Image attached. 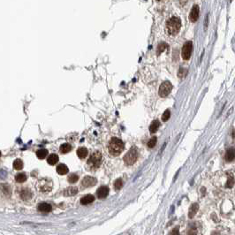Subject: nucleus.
I'll return each instance as SVG.
<instances>
[{"mask_svg":"<svg viewBox=\"0 0 235 235\" xmlns=\"http://www.w3.org/2000/svg\"><path fill=\"white\" fill-rule=\"evenodd\" d=\"M79 179V176L77 174H71L69 177H68V182L71 183V184H74V183H76Z\"/></svg>","mask_w":235,"mask_h":235,"instance_id":"27","label":"nucleus"},{"mask_svg":"<svg viewBox=\"0 0 235 235\" xmlns=\"http://www.w3.org/2000/svg\"><path fill=\"white\" fill-rule=\"evenodd\" d=\"M47 162L50 165H54L56 164L58 162V156L56 155V154H52V155H49L47 158Z\"/></svg>","mask_w":235,"mask_h":235,"instance_id":"16","label":"nucleus"},{"mask_svg":"<svg viewBox=\"0 0 235 235\" xmlns=\"http://www.w3.org/2000/svg\"><path fill=\"white\" fill-rule=\"evenodd\" d=\"M168 48V45L164 43H161L158 46H157V55H160L163 52H164V50Z\"/></svg>","mask_w":235,"mask_h":235,"instance_id":"24","label":"nucleus"},{"mask_svg":"<svg viewBox=\"0 0 235 235\" xmlns=\"http://www.w3.org/2000/svg\"><path fill=\"white\" fill-rule=\"evenodd\" d=\"M232 186H233V179L232 178V179H228V181H227V185H226V187H227V188H232Z\"/></svg>","mask_w":235,"mask_h":235,"instance_id":"30","label":"nucleus"},{"mask_svg":"<svg viewBox=\"0 0 235 235\" xmlns=\"http://www.w3.org/2000/svg\"><path fill=\"white\" fill-rule=\"evenodd\" d=\"M88 153H89V151L86 148H80L77 150V156L81 159L86 158L88 156Z\"/></svg>","mask_w":235,"mask_h":235,"instance_id":"15","label":"nucleus"},{"mask_svg":"<svg viewBox=\"0 0 235 235\" xmlns=\"http://www.w3.org/2000/svg\"><path fill=\"white\" fill-rule=\"evenodd\" d=\"M122 187H123V181H122L121 179H117V180L114 182V188H115L116 190H120Z\"/></svg>","mask_w":235,"mask_h":235,"instance_id":"25","label":"nucleus"},{"mask_svg":"<svg viewBox=\"0 0 235 235\" xmlns=\"http://www.w3.org/2000/svg\"><path fill=\"white\" fill-rule=\"evenodd\" d=\"M102 162H103V155L101 154V152H99V151H95V152L91 154V156L89 157L87 162L89 170L90 171L96 170L100 166V164H102Z\"/></svg>","mask_w":235,"mask_h":235,"instance_id":"3","label":"nucleus"},{"mask_svg":"<svg viewBox=\"0 0 235 235\" xmlns=\"http://www.w3.org/2000/svg\"><path fill=\"white\" fill-rule=\"evenodd\" d=\"M198 210H199V205H198L197 203H194V204H192V205L190 206V208H189V211H188V216H189L190 218H193V217H194V216L196 215V213H197Z\"/></svg>","mask_w":235,"mask_h":235,"instance_id":"12","label":"nucleus"},{"mask_svg":"<svg viewBox=\"0 0 235 235\" xmlns=\"http://www.w3.org/2000/svg\"><path fill=\"white\" fill-rule=\"evenodd\" d=\"M72 150V146L69 143H64L60 146V151L63 154L68 153Z\"/></svg>","mask_w":235,"mask_h":235,"instance_id":"19","label":"nucleus"},{"mask_svg":"<svg viewBox=\"0 0 235 235\" xmlns=\"http://www.w3.org/2000/svg\"><path fill=\"white\" fill-rule=\"evenodd\" d=\"M68 172H69L68 167L64 164H60L57 166V172L60 175H65L66 173H68Z\"/></svg>","mask_w":235,"mask_h":235,"instance_id":"11","label":"nucleus"},{"mask_svg":"<svg viewBox=\"0 0 235 235\" xmlns=\"http://www.w3.org/2000/svg\"><path fill=\"white\" fill-rule=\"evenodd\" d=\"M181 27L180 20L177 17H172V18L168 20L166 22V31L169 36H176L179 32Z\"/></svg>","mask_w":235,"mask_h":235,"instance_id":"2","label":"nucleus"},{"mask_svg":"<svg viewBox=\"0 0 235 235\" xmlns=\"http://www.w3.org/2000/svg\"><path fill=\"white\" fill-rule=\"evenodd\" d=\"M78 193V188L76 187H70L68 188H66L64 191V194L65 196H72V195H75Z\"/></svg>","mask_w":235,"mask_h":235,"instance_id":"13","label":"nucleus"},{"mask_svg":"<svg viewBox=\"0 0 235 235\" xmlns=\"http://www.w3.org/2000/svg\"><path fill=\"white\" fill-rule=\"evenodd\" d=\"M0 157H1V152H0Z\"/></svg>","mask_w":235,"mask_h":235,"instance_id":"31","label":"nucleus"},{"mask_svg":"<svg viewBox=\"0 0 235 235\" xmlns=\"http://www.w3.org/2000/svg\"><path fill=\"white\" fill-rule=\"evenodd\" d=\"M186 74H187V71L185 70V69H180L179 71V78H183L185 75H186Z\"/></svg>","mask_w":235,"mask_h":235,"instance_id":"29","label":"nucleus"},{"mask_svg":"<svg viewBox=\"0 0 235 235\" xmlns=\"http://www.w3.org/2000/svg\"><path fill=\"white\" fill-rule=\"evenodd\" d=\"M36 156L39 159H43L48 156V150L47 149H39L36 151Z\"/></svg>","mask_w":235,"mask_h":235,"instance_id":"20","label":"nucleus"},{"mask_svg":"<svg viewBox=\"0 0 235 235\" xmlns=\"http://www.w3.org/2000/svg\"><path fill=\"white\" fill-rule=\"evenodd\" d=\"M82 186L84 188H90L96 184V179L91 176H86L82 180Z\"/></svg>","mask_w":235,"mask_h":235,"instance_id":"7","label":"nucleus"},{"mask_svg":"<svg viewBox=\"0 0 235 235\" xmlns=\"http://www.w3.org/2000/svg\"><path fill=\"white\" fill-rule=\"evenodd\" d=\"M13 168L15 170H21L23 168V162L21 159H16L13 163Z\"/></svg>","mask_w":235,"mask_h":235,"instance_id":"21","label":"nucleus"},{"mask_svg":"<svg viewBox=\"0 0 235 235\" xmlns=\"http://www.w3.org/2000/svg\"><path fill=\"white\" fill-rule=\"evenodd\" d=\"M157 1H159V0H157Z\"/></svg>","mask_w":235,"mask_h":235,"instance_id":"32","label":"nucleus"},{"mask_svg":"<svg viewBox=\"0 0 235 235\" xmlns=\"http://www.w3.org/2000/svg\"><path fill=\"white\" fill-rule=\"evenodd\" d=\"M15 179L18 183H23L27 180V175L25 173H19L16 175Z\"/></svg>","mask_w":235,"mask_h":235,"instance_id":"22","label":"nucleus"},{"mask_svg":"<svg viewBox=\"0 0 235 235\" xmlns=\"http://www.w3.org/2000/svg\"><path fill=\"white\" fill-rule=\"evenodd\" d=\"M159 126H160L159 121H158V120H154L152 123H151V125H150V126H149V131H150V133H156V132L158 130Z\"/></svg>","mask_w":235,"mask_h":235,"instance_id":"18","label":"nucleus"},{"mask_svg":"<svg viewBox=\"0 0 235 235\" xmlns=\"http://www.w3.org/2000/svg\"><path fill=\"white\" fill-rule=\"evenodd\" d=\"M109 188L107 187H101L97 189L96 191V195L99 199H104L106 198L107 195L109 194Z\"/></svg>","mask_w":235,"mask_h":235,"instance_id":"9","label":"nucleus"},{"mask_svg":"<svg viewBox=\"0 0 235 235\" xmlns=\"http://www.w3.org/2000/svg\"><path fill=\"white\" fill-rule=\"evenodd\" d=\"M124 148H125L124 142L121 140L114 137L109 142L108 150L111 155H112L113 157H118L122 153Z\"/></svg>","mask_w":235,"mask_h":235,"instance_id":"1","label":"nucleus"},{"mask_svg":"<svg viewBox=\"0 0 235 235\" xmlns=\"http://www.w3.org/2000/svg\"><path fill=\"white\" fill-rule=\"evenodd\" d=\"M193 50V43L191 41L187 42L182 48V58L184 60H188L191 57Z\"/></svg>","mask_w":235,"mask_h":235,"instance_id":"6","label":"nucleus"},{"mask_svg":"<svg viewBox=\"0 0 235 235\" xmlns=\"http://www.w3.org/2000/svg\"><path fill=\"white\" fill-rule=\"evenodd\" d=\"M199 12H200V9H199V6L198 5H194L191 12H190V14H189V20L190 21L192 22H195L198 18H199Z\"/></svg>","mask_w":235,"mask_h":235,"instance_id":"8","label":"nucleus"},{"mask_svg":"<svg viewBox=\"0 0 235 235\" xmlns=\"http://www.w3.org/2000/svg\"><path fill=\"white\" fill-rule=\"evenodd\" d=\"M31 193L27 190V189H24L21 192V197L23 199V200H28L31 198Z\"/></svg>","mask_w":235,"mask_h":235,"instance_id":"23","label":"nucleus"},{"mask_svg":"<svg viewBox=\"0 0 235 235\" xmlns=\"http://www.w3.org/2000/svg\"><path fill=\"white\" fill-rule=\"evenodd\" d=\"M157 137H152L148 142V147L150 148H152L156 146L157 144Z\"/></svg>","mask_w":235,"mask_h":235,"instance_id":"26","label":"nucleus"},{"mask_svg":"<svg viewBox=\"0 0 235 235\" xmlns=\"http://www.w3.org/2000/svg\"><path fill=\"white\" fill-rule=\"evenodd\" d=\"M170 117H171V111H170L169 110H166V111L164 112L163 116H162V120H163L164 122H165V121H167L168 120L170 119Z\"/></svg>","mask_w":235,"mask_h":235,"instance_id":"28","label":"nucleus"},{"mask_svg":"<svg viewBox=\"0 0 235 235\" xmlns=\"http://www.w3.org/2000/svg\"><path fill=\"white\" fill-rule=\"evenodd\" d=\"M225 160L227 162H232L233 159H234V148H229L227 151H226V154H225Z\"/></svg>","mask_w":235,"mask_h":235,"instance_id":"17","label":"nucleus"},{"mask_svg":"<svg viewBox=\"0 0 235 235\" xmlns=\"http://www.w3.org/2000/svg\"><path fill=\"white\" fill-rule=\"evenodd\" d=\"M38 210H40L41 212H45V213H48L52 210V206L48 203H40L38 205Z\"/></svg>","mask_w":235,"mask_h":235,"instance_id":"14","label":"nucleus"},{"mask_svg":"<svg viewBox=\"0 0 235 235\" xmlns=\"http://www.w3.org/2000/svg\"><path fill=\"white\" fill-rule=\"evenodd\" d=\"M172 84L170 81H164L161 84L159 88V95L162 97H165L169 95L172 89Z\"/></svg>","mask_w":235,"mask_h":235,"instance_id":"5","label":"nucleus"},{"mask_svg":"<svg viewBox=\"0 0 235 235\" xmlns=\"http://www.w3.org/2000/svg\"><path fill=\"white\" fill-rule=\"evenodd\" d=\"M137 158H138L137 149L135 148H133L132 149H130L128 151V152L126 154V156L124 157V162L127 165H132L137 161Z\"/></svg>","mask_w":235,"mask_h":235,"instance_id":"4","label":"nucleus"},{"mask_svg":"<svg viewBox=\"0 0 235 235\" xmlns=\"http://www.w3.org/2000/svg\"><path fill=\"white\" fill-rule=\"evenodd\" d=\"M95 201V196L92 195V194H88V195H85L83 196L81 199H80V203L82 205H88Z\"/></svg>","mask_w":235,"mask_h":235,"instance_id":"10","label":"nucleus"}]
</instances>
